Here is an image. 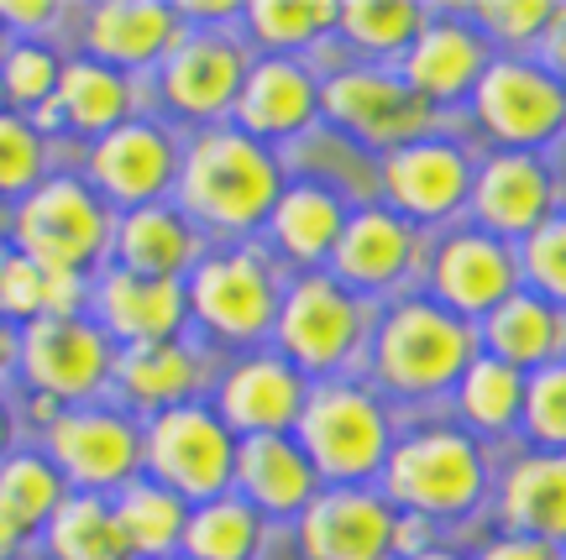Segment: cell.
Returning a JSON list of instances; mask_svg holds the SVG:
<instances>
[{
    "mask_svg": "<svg viewBox=\"0 0 566 560\" xmlns=\"http://www.w3.org/2000/svg\"><path fill=\"white\" fill-rule=\"evenodd\" d=\"M174 189H179V210L195 225L242 236L273 221V204L283 200V173L263 141H252L237 126H205L184 147Z\"/></svg>",
    "mask_w": 566,
    "mask_h": 560,
    "instance_id": "1",
    "label": "cell"
},
{
    "mask_svg": "<svg viewBox=\"0 0 566 560\" xmlns=\"http://www.w3.org/2000/svg\"><path fill=\"white\" fill-rule=\"evenodd\" d=\"M111 231H116L111 204L90 189V179L74 173H48L11 215V246L38 262L42 273L90 278L111 257Z\"/></svg>",
    "mask_w": 566,
    "mask_h": 560,
    "instance_id": "2",
    "label": "cell"
},
{
    "mask_svg": "<svg viewBox=\"0 0 566 560\" xmlns=\"http://www.w3.org/2000/svg\"><path fill=\"white\" fill-rule=\"evenodd\" d=\"M472 367V330L430 299L394 304L373 340V372L405 399H430L457 388Z\"/></svg>",
    "mask_w": 566,
    "mask_h": 560,
    "instance_id": "3",
    "label": "cell"
},
{
    "mask_svg": "<svg viewBox=\"0 0 566 560\" xmlns=\"http://www.w3.org/2000/svg\"><path fill=\"white\" fill-rule=\"evenodd\" d=\"M294 430L315 477L336 487H357L388 466V414L357 382H315Z\"/></svg>",
    "mask_w": 566,
    "mask_h": 560,
    "instance_id": "4",
    "label": "cell"
},
{
    "mask_svg": "<svg viewBox=\"0 0 566 560\" xmlns=\"http://www.w3.org/2000/svg\"><path fill=\"white\" fill-rule=\"evenodd\" d=\"M142 472L184 503L226 498V487L237 482V435L205 403L163 409L142 430Z\"/></svg>",
    "mask_w": 566,
    "mask_h": 560,
    "instance_id": "5",
    "label": "cell"
},
{
    "mask_svg": "<svg viewBox=\"0 0 566 560\" xmlns=\"http://www.w3.org/2000/svg\"><path fill=\"white\" fill-rule=\"evenodd\" d=\"M189 294V315L210 330L216 340L247 346V340H263L279 320V273L263 252L237 246V252H210L195 262V273L184 283Z\"/></svg>",
    "mask_w": 566,
    "mask_h": 560,
    "instance_id": "6",
    "label": "cell"
},
{
    "mask_svg": "<svg viewBox=\"0 0 566 560\" xmlns=\"http://www.w3.org/2000/svg\"><path fill=\"white\" fill-rule=\"evenodd\" d=\"M279 357L294 372H336L367 336V304L331 273H304L279 304Z\"/></svg>",
    "mask_w": 566,
    "mask_h": 560,
    "instance_id": "7",
    "label": "cell"
},
{
    "mask_svg": "<svg viewBox=\"0 0 566 560\" xmlns=\"http://www.w3.org/2000/svg\"><path fill=\"white\" fill-rule=\"evenodd\" d=\"M17 372L27 378L32 393L63 403V409H84L111 388L116 372V340L105 336L90 315H69V320H32L21 325V361Z\"/></svg>",
    "mask_w": 566,
    "mask_h": 560,
    "instance_id": "8",
    "label": "cell"
},
{
    "mask_svg": "<svg viewBox=\"0 0 566 560\" xmlns=\"http://www.w3.org/2000/svg\"><path fill=\"white\" fill-rule=\"evenodd\" d=\"M42 456L80 493H95V498L122 493L142 477V424L126 409H105V403L63 409L42 430Z\"/></svg>",
    "mask_w": 566,
    "mask_h": 560,
    "instance_id": "9",
    "label": "cell"
},
{
    "mask_svg": "<svg viewBox=\"0 0 566 560\" xmlns=\"http://www.w3.org/2000/svg\"><path fill=\"white\" fill-rule=\"evenodd\" d=\"M388 498L420 519H451L483 498V456L457 430H424L388 451Z\"/></svg>",
    "mask_w": 566,
    "mask_h": 560,
    "instance_id": "10",
    "label": "cell"
},
{
    "mask_svg": "<svg viewBox=\"0 0 566 560\" xmlns=\"http://www.w3.org/2000/svg\"><path fill=\"white\" fill-rule=\"evenodd\" d=\"M321 110L325 120L357 137L363 147H405L420 141L430 126V105L405 84V74L388 68H342L321 84Z\"/></svg>",
    "mask_w": 566,
    "mask_h": 560,
    "instance_id": "11",
    "label": "cell"
},
{
    "mask_svg": "<svg viewBox=\"0 0 566 560\" xmlns=\"http://www.w3.org/2000/svg\"><path fill=\"white\" fill-rule=\"evenodd\" d=\"M179 162H184V152L168 126L132 116L111 137L90 141L84 173H90V189L105 204L142 210V204H163V194L179 183Z\"/></svg>",
    "mask_w": 566,
    "mask_h": 560,
    "instance_id": "12",
    "label": "cell"
},
{
    "mask_svg": "<svg viewBox=\"0 0 566 560\" xmlns=\"http://www.w3.org/2000/svg\"><path fill=\"white\" fill-rule=\"evenodd\" d=\"M247 68V47L231 32H184L179 47L158 63V95L184 120H221L237 110Z\"/></svg>",
    "mask_w": 566,
    "mask_h": 560,
    "instance_id": "13",
    "label": "cell"
},
{
    "mask_svg": "<svg viewBox=\"0 0 566 560\" xmlns=\"http://www.w3.org/2000/svg\"><path fill=\"white\" fill-rule=\"evenodd\" d=\"M184 32L189 21L179 17V6H163V0H101L80 21L84 59L122 68V74L158 68L184 42Z\"/></svg>",
    "mask_w": 566,
    "mask_h": 560,
    "instance_id": "14",
    "label": "cell"
},
{
    "mask_svg": "<svg viewBox=\"0 0 566 560\" xmlns=\"http://www.w3.org/2000/svg\"><path fill=\"white\" fill-rule=\"evenodd\" d=\"M399 508L367 487H331L300 514L304 560H388Z\"/></svg>",
    "mask_w": 566,
    "mask_h": 560,
    "instance_id": "15",
    "label": "cell"
},
{
    "mask_svg": "<svg viewBox=\"0 0 566 560\" xmlns=\"http://www.w3.org/2000/svg\"><path fill=\"white\" fill-rule=\"evenodd\" d=\"M95 325L122 346H153V340H179L189 320V294L179 278H142L126 267H105L90 283Z\"/></svg>",
    "mask_w": 566,
    "mask_h": 560,
    "instance_id": "16",
    "label": "cell"
},
{
    "mask_svg": "<svg viewBox=\"0 0 566 560\" xmlns=\"http://www.w3.org/2000/svg\"><path fill=\"white\" fill-rule=\"evenodd\" d=\"M478 116L493 137L514 141V147H535L566 126V89L546 68L488 63V74L478 80Z\"/></svg>",
    "mask_w": 566,
    "mask_h": 560,
    "instance_id": "17",
    "label": "cell"
},
{
    "mask_svg": "<svg viewBox=\"0 0 566 560\" xmlns=\"http://www.w3.org/2000/svg\"><path fill=\"white\" fill-rule=\"evenodd\" d=\"M467 189H472V168L451 141L420 137L384 158V194L405 221H441L467 200Z\"/></svg>",
    "mask_w": 566,
    "mask_h": 560,
    "instance_id": "18",
    "label": "cell"
},
{
    "mask_svg": "<svg viewBox=\"0 0 566 560\" xmlns=\"http://www.w3.org/2000/svg\"><path fill=\"white\" fill-rule=\"evenodd\" d=\"M304 372H294L283 357H247L221 382V414L231 435H289L304 414Z\"/></svg>",
    "mask_w": 566,
    "mask_h": 560,
    "instance_id": "19",
    "label": "cell"
},
{
    "mask_svg": "<svg viewBox=\"0 0 566 560\" xmlns=\"http://www.w3.org/2000/svg\"><path fill=\"white\" fill-rule=\"evenodd\" d=\"M415 252H420L415 225L394 210L367 204L357 215H346V231L331 252V278L346 283L352 294H384L415 267Z\"/></svg>",
    "mask_w": 566,
    "mask_h": 560,
    "instance_id": "20",
    "label": "cell"
},
{
    "mask_svg": "<svg viewBox=\"0 0 566 560\" xmlns=\"http://www.w3.org/2000/svg\"><path fill=\"white\" fill-rule=\"evenodd\" d=\"M315 110H321V84L300 59H258L237 95V131L268 147V141L300 137Z\"/></svg>",
    "mask_w": 566,
    "mask_h": 560,
    "instance_id": "21",
    "label": "cell"
},
{
    "mask_svg": "<svg viewBox=\"0 0 566 560\" xmlns=\"http://www.w3.org/2000/svg\"><path fill=\"white\" fill-rule=\"evenodd\" d=\"M200 262V225L179 204H142L122 210L111 231V267L142 273V278H179Z\"/></svg>",
    "mask_w": 566,
    "mask_h": 560,
    "instance_id": "22",
    "label": "cell"
},
{
    "mask_svg": "<svg viewBox=\"0 0 566 560\" xmlns=\"http://www.w3.org/2000/svg\"><path fill=\"white\" fill-rule=\"evenodd\" d=\"M514 257L504 241L488 231H462V236L441 241L436 252V299L451 315H493L499 304L514 294Z\"/></svg>",
    "mask_w": 566,
    "mask_h": 560,
    "instance_id": "23",
    "label": "cell"
},
{
    "mask_svg": "<svg viewBox=\"0 0 566 560\" xmlns=\"http://www.w3.org/2000/svg\"><path fill=\"white\" fill-rule=\"evenodd\" d=\"M237 487H242V503H252L258 514L289 519L315 503L321 477L294 435H247L237 441Z\"/></svg>",
    "mask_w": 566,
    "mask_h": 560,
    "instance_id": "24",
    "label": "cell"
},
{
    "mask_svg": "<svg viewBox=\"0 0 566 560\" xmlns=\"http://www.w3.org/2000/svg\"><path fill=\"white\" fill-rule=\"evenodd\" d=\"M488 74L483 38L462 21H424L420 38L405 53V84L424 105L462 101L472 84Z\"/></svg>",
    "mask_w": 566,
    "mask_h": 560,
    "instance_id": "25",
    "label": "cell"
},
{
    "mask_svg": "<svg viewBox=\"0 0 566 560\" xmlns=\"http://www.w3.org/2000/svg\"><path fill=\"white\" fill-rule=\"evenodd\" d=\"M111 388L122 393L142 414H163L189 403V393L200 388V357L184 340H153V346H122L116 351V372Z\"/></svg>",
    "mask_w": 566,
    "mask_h": 560,
    "instance_id": "26",
    "label": "cell"
},
{
    "mask_svg": "<svg viewBox=\"0 0 566 560\" xmlns=\"http://www.w3.org/2000/svg\"><path fill=\"white\" fill-rule=\"evenodd\" d=\"M59 110H63V131L101 141V137H111L116 126L132 120V110H137V84H132V74H122V68H105V63L80 53V59L63 63Z\"/></svg>",
    "mask_w": 566,
    "mask_h": 560,
    "instance_id": "27",
    "label": "cell"
},
{
    "mask_svg": "<svg viewBox=\"0 0 566 560\" xmlns=\"http://www.w3.org/2000/svg\"><path fill=\"white\" fill-rule=\"evenodd\" d=\"M478 215L488 231H535L541 221H551V179L546 168L525 152H499L488 158V168L478 173Z\"/></svg>",
    "mask_w": 566,
    "mask_h": 560,
    "instance_id": "28",
    "label": "cell"
},
{
    "mask_svg": "<svg viewBox=\"0 0 566 560\" xmlns=\"http://www.w3.org/2000/svg\"><path fill=\"white\" fill-rule=\"evenodd\" d=\"M268 231H273L283 257L315 267V262H331L336 241H342L346 204H342V194L325 189V183H294V189H283V200L273 204Z\"/></svg>",
    "mask_w": 566,
    "mask_h": 560,
    "instance_id": "29",
    "label": "cell"
},
{
    "mask_svg": "<svg viewBox=\"0 0 566 560\" xmlns=\"http://www.w3.org/2000/svg\"><path fill=\"white\" fill-rule=\"evenodd\" d=\"M504 524L535 545L566 540V456H535L509 472Z\"/></svg>",
    "mask_w": 566,
    "mask_h": 560,
    "instance_id": "30",
    "label": "cell"
},
{
    "mask_svg": "<svg viewBox=\"0 0 566 560\" xmlns=\"http://www.w3.org/2000/svg\"><path fill=\"white\" fill-rule=\"evenodd\" d=\"M116 524L132 560H168L184 545V524H189V503L168 493L158 482L137 477L132 487L116 493Z\"/></svg>",
    "mask_w": 566,
    "mask_h": 560,
    "instance_id": "31",
    "label": "cell"
},
{
    "mask_svg": "<svg viewBox=\"0 0 566 560\" xmlns=\"http://www.w3.org/2000/svg\"><path fill=\"white\" fill-rule=\"evenodd\" d=\"M42 540L53 560H132L116 524V503L95 493H69L63 508L48 519Z\"/></svg>",
    "mask_w": 566,
    "mask_h": 560,
    "instance_id": "32",
    "label": "cell"
},
{
    "mask_svg": "<svg viewBox=\"0 0 566 560\" xmlns=\"http://www.w3.org/2000/svg\"><path fill=\"white\" fill-rule=\"evenodd\" d=\"M63 498H69V482L42 451H11L0 461V519L11 529H21V535L48 529Z\"/></svg>",
    "mask_w": 566,
    "mask_h": 560,
    "instance_id": "33",
    "label": "cell"
},
{
    "mask_svg": "<svg viewBox=\"0 0 566 560\" xmlns=\"http://www.w3.org/2000/svg\"><path fill=\"white\" fill-rule=\"evenodd\" d=\"M263 545V514L242 498H210L189 508L184 560H252Z\"/></svg>",
    "mask_w": 566,
    "mask_h": 560,
    "instance_id": "34",
    "label": "cell"
},
{
    "mask_svg": "<svg viewBox=\"0 0 566 560\" xmlns=\"http://www.w3.org/2000/svg\"><path fill=\"white\" fill-rule=\"evenodd\" d=\"M336 11L342 6L331 0H252L242 6V21L247 38L268 47V59H294V47H310L336 27Z\"/></svg>",
    "mask_w": 566,
    "mask_h": 560,
    "instance_id": "35",
    "label": "cell"
},
{
    "mask_svg": "<svg viewBox=\"0 0 566 560\" xmlns=\"http://www.w3.org/2000/svg\"><path fill=\"white\" fill-rule=\"evenodd\" d=\"M488 346L499 351V361L525 367V361H541L562 346V320H556V309L541 304L535 294H509V299L488 315Z\"/></svg>",
    "mask_w": 566,
    "mask_h": 560,
    "instance_id": "36",
    "label": "cell"
},
{
    "mask_svg": "<svg viewBox=\"0 0 566 560\" xmlns=\"http://www.w3.org/2000/svg\"><path fill=\"white\" fill-rule=\"evenodd\" d=\"M336 27L357 53H373V59L409 53V42L424 27V6H415V0H352L336 11Z\"/></svg>",
    "mask_w": 566,
    "mask_h": 560,
    "instance_id": "37",
    "label": "cell"
},
{
    "mask_svg": "<svg viewBox=\"0 0 566 560\" xmlns=\"http://www.w3.org/2000/svg\"><path fill=\"white\" fill-rule=\"evenodd\" d=\"M63 59L53 42H11V53L0 63V110L32 116L38 105L59 95Z\"/></svg>",
    "mask_w": 566,
    "mask_h": 560,
    "instance_id": "38",
    "label": "cell"
},
{
    "mask_svg": "<svg viewBox=\"0 0 566 560\" xmlns=\"http://www.w3.org/2000/svg\"><path fill=\"white\" fill-rule=\"evenodd\" d=\"M457 393H462V414L478 430H509L520 414V399H525V382L509 361L478 357L467 367V378L457 382Z\"/></svg>",
    "mask_w": 566,
    "mask_h": 560,
    "instance_id": "39",
    "label": "cell"
},
{
    "mask_svg": "<svg viewBox=\"0 0 566 560\" xmlns=\"http://www.w3.org/2000/svg\"><path fill=\"white\" fill-rule=\"evenodd\" d=\"M48 179V137L17 110H0V200H27Z\"/></svg>",
    "mask_w": 566,
    "mask_h": 560,
    "instance_id": "40",
    "label": "cell"
},
{
    "mask_svg": "<svg viewBox=\"0 0 566 560\" xmlns=\"http://www.w3.org/2000/svg\"><path fill=\"white\" fill-rule=\"evenodd\" d=\"M42 288H48V273L11 246L6 273H0V320L17 325V330L21 325H32V320H42Z\"/></svg>",
    "mask_w": 566,
    "mask_h": 560,
    "instance_id": "41",
    "label": "cell"
},
{
    "mask_svg": "<svg viewBox=\"0 0 566 560\" xmlns=\"http://www.w3.org/2000/svg\"><path fill=\"white\" fill-rule=\"evenodd\" d=\"M525 273L566 304V215H551L525 236Z\"/></svg>",
    "mask_w": 566,
    "mask_h": 560,
    "instance_id": "42",
    "label": "cell"
},
{
    "mask_svg": "<svg viewBox=\"0 0 566 560\" xmlns=\"http://www.w3.org/2000/svg\"><path fill=\"white\" fill-rule=\"evenodd\" d=\"M530 435L546 445H566V367H546L525 393Z\"/></svg>",
    "mask_w": 566,
    "mask_h": 560,
    "instance_id": "43",
    "label": "cell"
},
{
    "mask_svg": "<svg viewBox=\"0 0 566 560\" xmlns=\"http://www.w3.org/2000/svg\"><path fill=\"white\" fill-rule=\"evenodd\" d=\"M556 11H562V6H546V0H525V6H478V21H483L493 38L530 42V38H546Z\"/></svg>",
    "mask_w": 566,
    "mask_h": 560,
    "instance_id": "44",
    "label": "cell"
},
{
    "mask_svg": "<svg viewBox=\"0 0 566 560\" xmlns=\"http://www.w3.org/2000/svg\"><path fill=\"white\" fill-rule=\"evenodd\" d=\"M63 17V6L53 0H32V6H21V0H0V27L11 32L17 42H48L42 32Z\"/></svg>",
    "mask_w": 566,
    "mask_h": 560,
    "instance_id": "45",
    "label": "cell"
},
{
    "mask_svg": "<svg viewBox=\"0 0 566 560\" xmlns=\"http://www.w3.org/2000/svg\"><path fill=\"white\" fill-rule=\"evenodd\" d=\"M430 550V519H420V514H399L394 519V556L399 560H415Z\"/></svg>",
    "mask_w": 566,
    "mask_h": 560,
    "instance_id": "46",
    "label": "cell"
},
{
    "mask_svg": "<svg viewBox=\"0 0 566 560\" xmlns=\"http://www.w3.org/2000/svg\"><path fill=\"white\" fill-rule=\"evenodd\" d=\"M483 560H556V556H551V545H535V540H520V535H514V540L493 545Z\"/></svg>",
    "mask_w": 566,
    "mask_h": 560,
    "instance_id": "47",
    "label": "cell"
},
{
    "mask_svg": "<svg viewBox=\"0 0 566 560\" xmlns=\"http://www.w3.org/2000/svg\"><path fill=\"white\" fill-rule=\"evenodd\" d=\"M546 63H551V80H566V6L556 11L546 32Z\"/></svg>",
    "mask_w": 566,
    "mask_h": 560,
    "instance_id": "48",
    "label": "cell"
},
{
    "mask_svg": "<svg viewBox=\"0 0 566 560\" xmlns=\"http://www.w3.org/2000/svg\"><path fill=\"white\" fill-rule=\"evenodd\" d=\"M17 361H21V330L0 320V382L17 372Z\"/></svg>",
    "mask_w": 566,
    "mask_h": 560,
    "instance_id": "49",
    "label": "cell"
},
{
    "mask_svg": "<svg viewBox=\"0 0 566 560\" xmlns=\"http://www.w3.org/2000/svg\"><path fill=\"white\" fill-rule=\"evenodd\" d=\"M21 545H27V535H21V529H11V524L0 519V560H17V556H21Z\"/></svg>",
    "mask_w": 566,
    "mask_h": 560,
    "instance_id": "50",
    "label": "cell"
},
{
    "mask_svg": "<svg viewBox=\"0 0 566 560\" xmlns=\"http://www.w3.org/2000/svg\"><path fill=\"white\" fill-rule=\"evenodd\" d=\"M11 441H17V420H11V403L0 399V461L11 456Z\"/></svg>",
    "mask_w": 566,
    "mask_h": 560,
    "instance_id": "51",
    "label": "cell"
},
{
    "mask_svg": "<svg viewBox=\"0 0 566 560\" xmlns=\"http://www.w3.org/2000/svg\"><path fill=\"white\" fill-rule=\"evenodd\" d=\"M11 42H17V38H11V32L0 27V63H6V53H11Z\"/></svg>",
    "mask_w": 566,
    "mask_h": 560,
    "instance_id": "52",
    "label": "cell"
},
{
    "mask_svg": "<svg viewBox=\"0 0 566 560\" xmlns=\"http://www.w3.org/2000/svg\"><path fill=\"white\" fill-rule=\"evenodd\" d=\"M415 560H457V556H446V550H424V556H415Z\"/></svg>",
    "mask_w": 566,
    "mask_h": 560,
    "instance_id": "53",
    "label": "cell"
}]
</instances>
